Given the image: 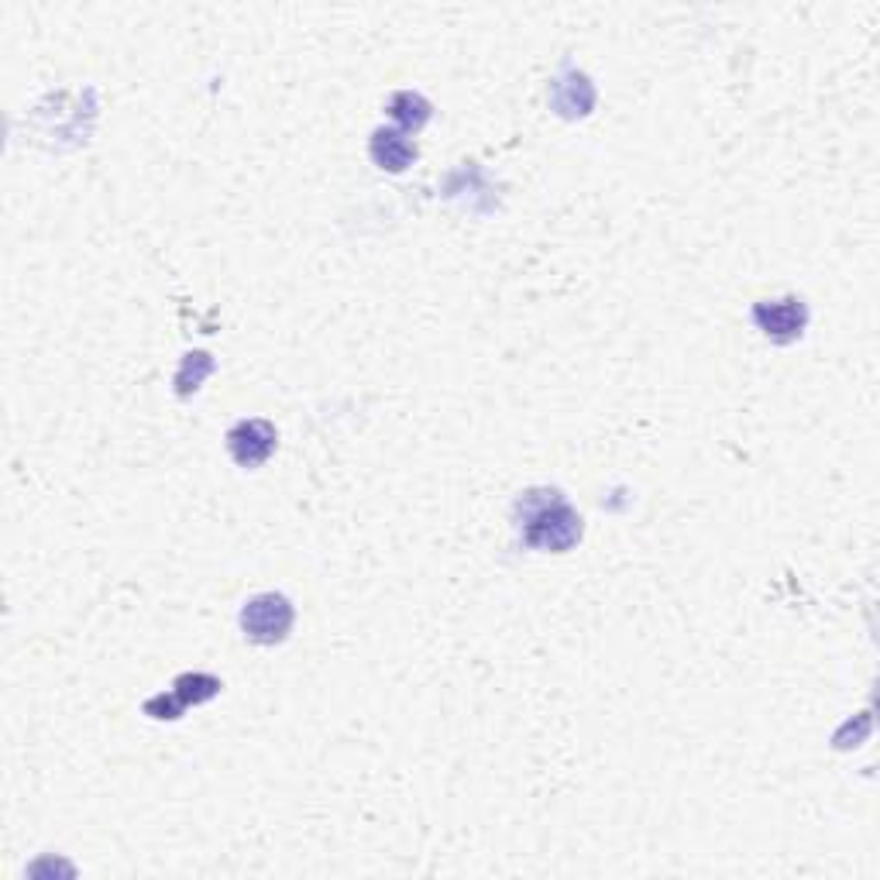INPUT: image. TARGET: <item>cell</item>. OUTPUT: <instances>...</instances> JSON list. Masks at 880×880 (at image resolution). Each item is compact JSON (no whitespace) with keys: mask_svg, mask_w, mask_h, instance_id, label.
<instances>
[{"mask_svg":"<svg viewBox=\"0 0 880 880\" xmlns=\"http://www.w3.org/2000/svg\"><path fill=\"white\" fill-rule=\"evenodd\" d=\"M220 691V678H214V674H179V678L173 681V694L182 702V705H203V702H211L214 694Z\"/></svg>","mask_w":880,"mask_h":880,"instance_id":"obj_7","label":"cell"},{"mask_svg":"<svg viewBox=\"0 0 880 880\" xmlns=\"http://www.w3.org/2000/svg\"><path fill=\"white\" fill-rule=\"evenodd\" d=\"M753 323L761 331L777 341V344H791L802 337V331L808 327V306L798 296H785V299H761L753 306Z\"/></svg>","mask_w":880,"mask_h":880,"instance_id":"obj_3","label":"cell"},{"mask_svg":"<svg viewBox=\"0 0 880 880\" xmlns=\"http://www.w3.org/2000/svg\"><path fill=\"white\" fill-rule=\"evenodd\" d=\"M523 540L537 550H554L564 554L582 540V516L571 509L561 493H526L523 502Z\"/></svg>","mask_w":880,"mask_h":880,"instance_id":"obj_1","label":"cell"},{"mask_svg":"<svg viewBox=\"0 0 880 880\" xmlns=\"http://www.w3.org/2000/svg\"><path fill=\"white\" fill-rule=\"evenodd\" d=\"M293 620H296L293 602L285 596H279V591H262V596L248 599L241 609L244 637L255 640V643H265V647L282 643L285 637H290Z\"/></svg>","mask_w":880,"mask_h":880,"instance_id":"obj_2","label":"cell"},{"mask_svg":"<svg viewBox=\"0 0 880 880\" xmlns=\"http://www.w3.org/2000/svg\"><path fill=\"white\" fill-rule=\"evenodd\" d=\"M388 117H393L403 131H420L430 120V100H423L413 90H399L388 97Z\"/></svg>","mask_w":880,"mask_h":880,"instance_id":"obj_6","label":"cell"},{"mask_svg":"<svg viewBox=\"0 0 880 880\" xmlns=\"http://www.w3.org/2000/svg\"><path fill=\"white\" fill-rule=\"evenodd\" d=\"M211 372H214V358H211V355H203V352L187 355V361H182L179 375H176V393H179V396L196 393L200 382L207 379Z\"/></svg>","mask_w":880,"mask_h":880,"instance_id":"obj_9","label":"cell"},{"mask_svg":"<svg viewBox=\"0 0 880 880\" xmlns=\"http://www.w3.org/2000/svg\"><path fill=\"white\" fill-rule=\"evenodd\" d=\"M554 90H561V93L567 90V100L554 104L558 114H564V117H585L591 111V104H596V90H591V84L585 76H578V87H571V73H567V76L558 79Z\"/></svg>","mask_w":880,"mask_h":880,"instance_id":"obj_8","label":"cell"},{"mask_svg":"<svg viewBox=\"0 0 880 880\" xmlns=\"http://www.w3.org/2000/svg\"><path fill=\"white\" fill-rule=\"evenodd\" d=\"M368 152H372V162L385 173H406L409 166H413V158H417L413 141H409L403 131H393V128H379L372 135V145H368Z\"/></svg>","mask_w":880,"mask_h":880,"instance_id":"obj_5","label":"cell"},{"mask_svg":"<svg viewBox=\"0 0 880 880\" xmlns=\"http://www.w3.org/2000/svg\"><path fill=\"white\" fill-rule=\"evenodd\" d=\"M228 451L241 468H258L276 451V426L269 420H241L228 434Z\"/></svg>","mask_w":880,"mask_h":880,"instance_id":"obj_4","label":"cell"},{"mask_svg":"<svg viewBox=\"0 0 880 880\" xmlns=\"http://www.w3.org/2000/svg\"><path fill=\"white\" fill-rule=\"evenodd\" d=\"M182 709L187 705H182L176 694H155V699L145 702V712L152 715V719H179Z\"/></svg>","mask_w":880,"mask_h":880,"instance_id":"obj_10","label":"cell"}]
</instances>
